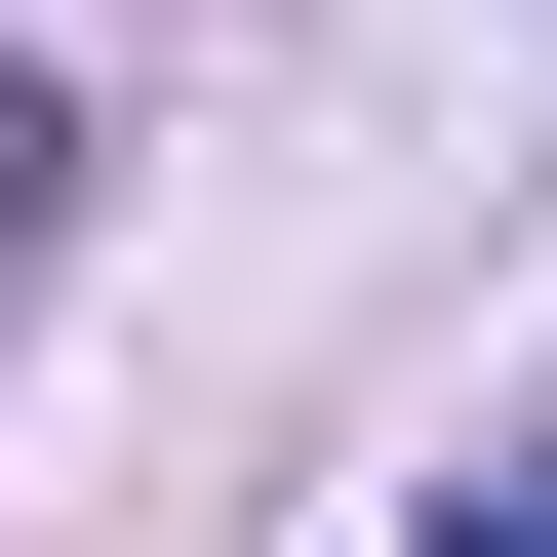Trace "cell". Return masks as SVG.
Segmentation results:
<instances>
[{
    "instance_id": "6da1fadb",
    "label": "cell",
    "mask_w": 557,
    "mask_h": 557,
    "mask_svg": "<svg viewBox=\"0 0 557 557\" xmlns=\"http://www.w3.org/2000/svg\"><path fill=\"white\" fill-rule=\"evenodd\" d=\"M398 557H557V478H438V518H398Z\"/></svg>"
}]
</instances>
